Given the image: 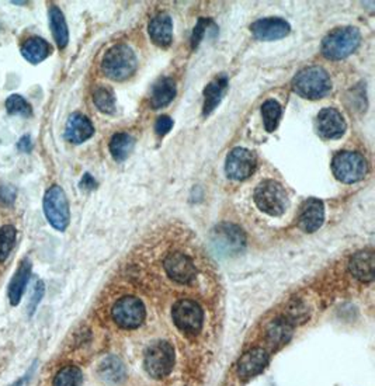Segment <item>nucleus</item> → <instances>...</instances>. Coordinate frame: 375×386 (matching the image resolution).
Masks as SVG:
<instances>
[{
    "label": "nucleus",
    "instance_id": "38",
    "mask_svg": "<svg viewBox=\"0 0 375 386\" xmlns=\"http://www.w3.org/2000/svg\"><path fill=\"white\" fill-rule=\"evenodd\" d=\"M23 385V379H20V380H18L16 383H13L12 386H22Z\"/></svg>",
    "mask_w": 375,
    "mask_h": 386
},
{
    "label": "nucleus",
    "instance_id": "36",
    "mask_svg": "<svg viewBox=\"0 0 375 386\" xmlns=\"http://www.w3.org/2000/svg\"><path fill=\"white\" fill-rule=\"evenodd\" d=\"M32 139H30V137H23L22 139H20V144H19V148L22 149V151H25V152H30L32 151Z\"/></svg>",
    "mask_w": 375,
    "mask_h": 386
},
{
    "label": "nucleus",
    "instance_id": "37",
    "mask_svg": "<svg viewBox=\"0 0 375 386\" xmlns=\"http://www.w3.org/2000/svg\"><path fill=\"white\" fill-rule=\"evenodd\" d=\"M82 187H88V188H95L96 187V181L92 179L90 174H86L82 180Z\"/></svg>",
    "mask_w": 375,
    "mask_h": 386
},
{
    "label": "nucleus",
    "instance_id": "28",
    "mask_svg": "<svg viewBox=\"0 0 375 386\" xmlns=\"http://www.w3.org/2000/svg\"><path fill=\"white\" fill-rule=\"evenodd\" d=\"M93 100L96 107L104 114H113L116 111V97L111 89L99 88L95 90Z\"/></svg>",
    "mask_w": 375,
    "mask_h": 386
},
{
    "label": "nucleus",
    "instance_id": "19",
    "mask_svg": "<svg viewBox=\"0 0 375 386\" xmlns=\"http://www.w3.org/2000/svg\"><path fill=\"white\" fill-rule=\"evenodd\" d=\"M214 242L224 249V251H238L245 244V236L242 230L233 225H221L215 229Z\"/></svg>",
    "mask_w": 375,
    "mask_h": 386
},
{
    "label": "nucleus",
    "instance_id": "13",
    "mask_svg": "<svg viewBox=\"0 0 375 386\" xmlns=\"http://www.w3.org/2000/svg\"><path fill=\"white\" fill-rule=\"evenodd\" d=\"M316 128L322 138L336 139L340 138L346 131V121L341 114L334 109H323L318 114Z\"/></svg>",
    "mask_w": 375,
    "mask_h": 386
},
{
    "label": "nucleus",
    "instance_id": "14",
    "mask_svg": "<svg viewBox=\"0 0 375 386\" xmlns=\"http://www.w3.org/2000/svg\"><path fill=\"white\" fill-rule=\"evenodd\" d=\"M268 364V354L263 348H253L245 352L238 362V373L243 379L259 375Z\"/></svg>",
    "mask_w": 375,
    "mask_h": 386
},
{
    "label": "nucleus",
    "instance_id": "16",
    "mask_svg": "<svg viewBox=\"0 0 375 386\" xmlns=\"http://www.w3.org/2000/svg\"><path fill=\"white\" fill-rule=\"evenodd\" d=\"M375 257L372 250L357 251L350 260V273L362 282H371L374 280Z\"/></svg>",
    "mask_w": 375,
    "mask_h": 386
},
{
    "label": "nucleus",
    "instance_id": "11",
    "mask_svg": "<svg viewBox=\"0 0 375 386\" xmlns=\"http://www.w3.org/2000/svg\"><path fill=\"white\" fill-rule=\"evenodd\" d=\"M256 155L246 148H235L226 158L225 172L233 180H245L250 177L256 169Z\"/></svg>",
    "mask_w": 375,
    "mask_h": 386
},
{
    "label": "nucleus",
    "instance_id": "10",
    "mask_svg": "<svg viewBox=\"0 0 375 386\" xmlns=\"http://www.w3.org/2000/svg\"><path fill=\"white\" fill-rule=\"evenodd\" d=\"M163 268L169 278L177 284H191L197 277V267L194 260L184 251H172L163 263Z\"/></svg>",
    "mask_w": 375,
    "mask_h": 386
},
{
    "label": "nucleus",
    "instance_id": "32",
    "mask_svg": "<svg viewBox=\"0 0 375 386\" xmlns=\"http://www.w3.org/2000/svg\"><path fill=\"white\" fill-rule=\"evenodd\" d=\"M268 340L274 344H278V343H285L289 337H291V327L287 322L284 320H277L274 322L270 327H268Z\"/></svg>",
    "mask_w": 375,
    "mask_h": 386
},
{
    "label": "nucleus",
    "instance_id": "34",
    "mask_svg": "<svg viewBox=\"0 0 375 386\" xmlns=\"http://www.w3.org/2000/svg\"><path fill=\"white\" fill-rule=\"evenodd\" d=\"M44 292H46V287H44V284H43L41 281H39L37 285H36V288H34L33 296H32V299H30V305H29V312H30V315L34 313L37 305L40 303V301H41L43 296H44Z\"/></svg>",
    "mask_w": 375,
    "mask_h": 386
},
{
    "label": "nucleus",
    "instance_id": "25",
    "mask_svg": "<svg viewBox=\"0 0 375 386\" xmlns=\"http://www.w3.org/2000/svg\"><path fill=\"white\" fill-rule=\"evenodd\" d=\"M134 146H135L134 138L128 134L120 132L113 137L110 142V152L117 162H123L131 155V152L134 151Z\"/></svg>",
    "mask_w": 375,
    "mask_h": 386
},
{
    "label": "nucleus",
    "instance_id": "7",
    "mask_svg": "<svg viewBox=\"0 0 375 386\" xmlns=\"http://www.w3.org/2000/svg\"><path fill=\"white\" fill-rule=\"evenodd\" d=\"M44 212L48 222L57 230L64 232L69 225V202L65 191L60 186L48 188L44 197Z\"/></svg>",
    "mask_w": 375,
    "mask_h": 386
},
{
    "label": "nucleus",
    "instance_id": "26",
    "mask_svg": "<svg viewBox=\"0 0 375 386\" xmlns=\"http://www.w3.org/2000/svg\"><path fill=\"white\" fill-rule=\"evenodd\" d=\"M82 383L83 375L81 368L76 365H67L61 368L53 380V386H82Z\"/></svg>",
    "mask_w": 375,
    "mask_h": 386
},
{
    "label": "nucleus",
    "instance_id": "9",
    "mask_svg": "<svg viewBox=\"0 0 375 386\" xmlns=\"http://www.w3.org/2000/svg\"><path fill=\"white\" fill-rule=\"evenodd\" d=\"M175 324L186 334H196L201 330L204 313L201 306L191 299H180L172 310Z\"/></svg>",
    "mask_w": 375,
    "mask_h": 386
},
{
    "label": "nucleus",
    "instance_id": "5",
    "mask_svg": "<svg viewBox=\"0 0 375 386\" xmlns=\"http://www.w3.org/2000/svg\"><path fill=\"white\" fill-rule=\"evenodd\" d=\"M144 365L146 372L155 379L168 376L175 366V350L172 344L162 340L152 343L145 351Z\"/></svg>",
    "mask_w": 375,
    "mask_h": 386
},
{
    "label": "nucleus",
    "instance_id": "15",
    "mask_svg": "<svg viewBox=\"0 0 375 386\" xmlns=\"http://www.w3.org/2000/svg\"><path fill=\"white\" fill-rule=\"evenodd\" d=\"M323 219H325L323 202L318 198H308L301 207L299 226L305 232H315L322 226Z\"/></svg>",
    "mask_w": 375,
    "mask_h": 386
},
{
    "label": "nucleus",
    "instance_id": "21",
    "mask_svg": "<svg viewBox=\"0 0 375 386\" xmlns=\"http://www.w3.org/2000/svg\"><path fill=\"white\" fill-rule=\"evenodd\" d=\"M228 89V81L225 76H219L212 81L204 90V109L203 114L210 116L221 103L225 92Z\"/></svg>",
    "mask_w": 375,
    "mask_h": 386
},
{
    "label": "nucleus",
    "instance_id": "1",
    "mask_svg": "<svg viewBox=\"0 0 375 386\" xmlns=\"http://www.w3.org/2000/svg\"><path fill=\"white\" fill-rule=\"evenodd\" d=\"M137 65L138 62L134 51L124 44H118L106 53L102 62V69L107 78L121 82L134 75Z\"/></svg>",
    "mask_w": 375,
    "mask_h": 386
},
{
    "label": "nucleus",
    "instance_id": "3",
    "mask_svg": "<svg viewBox=\"0 0 375 386\" xmlns=\"http://www.w3.org/2000/svg\"><path fill=\"white\" fill-rule=\"evenodd\" d=\"M360 41L361 34L355 27H339L326 36L322 43V53L326 58L339 61L353 54Z\"/></svg>",
    "mask_w": 375,
    "mask_h": 386
},
{
    "label": "nucleus",
    "instance_id": "4",
    "mask_svg": "<svg viewBox=\"0 0 375 386\" xmlns=\"http://www.w3.org/2000/svg\"><path fill=\"white\" fill-rule=\"evenodd\" d=\"M254 202L259 209L270 216L282 215L289 205L285 188L274 180H266L257 186L254 191Z\"/></svg>",
    "mask_w": 375,
    "mask_h": 386
},
{
    "label": "nucleus",
    "instance_id": "2",
    "mask_svg": "<svg viewBox=\"0 0 375 386\" xmlns=\"http://www.w3.org/2000/svg\"><path fill=\"white\" fill-rule=\"evenodd\" d=\"M292 88L296 95L304 99H322L330 89L332 82L327 72L319 67H311L301 71L292 81Z\"/></svg>",
    "mask_w": 375,
    "mask_h": 386
},
{
    "label": "nucleus",
    "instance_id": "18",
    "mask_svg": "<svg viewBox=\"0 0 375 386\" xmlns=\"http://www.w3.org/2000/svg\"><path fill=\"white\" fill-rule=\"evenodd\" d=\"M149 36L159 47H169L173 40V23L169 15L155 16L149 23Z\"/></svg>",
    "mask_w": 375,
    "mask_h": 386
},
{
    "label": "nucleus",
    "instance_id": "31",
    "mask_svg": "<svg viewBox=\"0 0 375 386\" xmlns=\"http://www.w3.org/2000/svg\"><path fill=\"white\" fill-rule=\"evenodd\" d=\"M6 110L9 114H13V116L30 117L33 114L32 106L19 95H13L6 100Z\"/></svg>",
    "mask_w": 375,
    "mask_h": 386
},
{
    "label": "nucleus",
    "instance_id": "27",
    "mask_svg": "<svg viewBox=\"0 0 375 386\" xmlns=\"http://www.w3.org/2000/svg\"><path fill=\"white\" fill-rule=\"evenodd\" d=\"M261 116H263V123L264 128L267 132H273L277 130L280 117H281V106L278 102L270 99L266 100L261 106Z\"/></svg>",
    "mask_w": 375,
    "mask_h": 386
},
{
    "label": "nucleus",
    "instance_id": "8",
    "mask_svg": "<svg viewBox=\"0 0 375 386\" xmlns=\"http://www.w3.org/2000/svg\"><path fill=\"white\" fill-rule=\"evenodd\" d=\"M145 315L146 310L142 301L132 295L120 298L111 309V316L117 326L127 330L139 327L145 319Z\"/></svg>",
    "mask_w": 375,
    "mask_h": 386
},
{
    "label": "nucleus",
    "instance_id": "20",
    "mask_svg": "<svg viewBox=\"0 0 375 386\" xmlns=\"http://www.w3.org/2000/svg\"><path fill=\"white\" fill-rule=\"evenodd\" d=\"M30 275H32V264L29 260H25L19 266V268H18L16 274L13 275L11 285H9V301L13 306L19 305V302L26 291V287L29 284Z\"/></svg>",
    "mask_w": 375,
    "mask_h": 386
},
{
    "label": "nucleus",
    "instance_id": "23",
    "mask_svg": "<svg viewBox=\"0 0 375 386\" xmlns=\"http://www.w3.org/2000/svg\"><path fill=\"white\" fill-rule=\"evenodd\" d=\"M50 53H51L50 44L40 37L29 39L22 47L23 57L32 64L43 62L50 55Z\"/></svg>",
    "mask_w": 375,
    "mask_h": 386
},
{
    "label": "nucleus",
    "instance_id": "6",
    "mask_svg": "<svg viewBox=\"0 0 375 386\" xmlns=\"http://www.w3.org/2000/svg\"><path fill=\"white\" fill-rule=\"evenodd\" d=\"M332 170L339 181L351 184L364 179L367 174V162L364 156L357 152L343 151L333 158Z\"/></svg>",
    "mask_w": 375,
    "mask_h": 386
},
{
    "label": "nucleus",
    "instance_id": "30",
    "mask_svg": "<svg viewBox=\"0 0 375 386\" xmlns=\"http://www.w3.org/2000/svg\"><path fill=\"white\" fill-rule=\"evenodd\" d=\"M100 375L106 380L118 382L124 376V366H123V364L117 358L110 357V358H107L102 364V366H100Z\"/></svg>",
    "mask_w": 375,
    "mask_h": 386
},
{
    "label": "nucleus",
    "instance_id": "33",
    "mask_svg": "<svg viewBox=\"0 0 375 386\" xmlns=\"http://www.w3.org/2000/svg\"><path fill=\"white\" fill-rule=\"evenodd\" d=\"M211 23V20H205V19H200L194 32H193V37H191V47L196 50L198 47V44L201 43V40L204 39L207 30H208V25Z\"/></svg>",
    "mask_w": 375,
    "mask_h": 386
},
{
    "label": "nucleus",
    "instance_id": "29",
    "mask_svg": "<svg viewBox=\"0 0 375 386\" xmlns=\"http://www.w3.org/2000/svg\"><path fill=\"white\" fill-rule=\"evenodd\" d=\"M16 240V229L12 225H6L0 229V263L6 261Z\"/></svg>",
    "mask_w": 375,
    "mask_h": 386
},
{
    "label": "nucleus",
    "instance_id": "22",
    "mask_svg": "<svg viewBox=\"0 0 375 386\" xmlns=\"http://www.w3.org/2000/svg\"><path fill=\"white\" fill-rule=\"evenodd\" d=\"M176 96V83L170 78H162L151 92V106L161 109L168 106Z\"/></svg>",
    "mask_w": 375,
    "mask_h": 386
},
{
    "label": "nucleus",
    "instance_id": "17",
    "mask_svg": "<svg viewBox=\"0 0 375 386\" xmlns=\"http://www.w3.org/2000/svg\"><path fill=\"white\" fill-rule=\"evenodd\" d=\"M95 134L93 124L82 114H72L67 123L65 137L72 144H83Z\"/></svg>",
    "mask_w": 375,
    "mask_h": 386
},
{
    "label": "nucleus",
    "instance_id": "35",
    "mask_svg": "<svg viewBox=\"0 0 375 386\" xmlns=\"http://www.w3.org/2000/svg\"><path fill=\"white\" fill-rule=\"evenodd\" d=\"M173 128V120L168 116H162L158 118L156 124H155V131L159 137H163L166 135L170 130Z\"/></svg>",
    "mask_w": 375,
    "mask_h": 386
},
{
    "label": "nucleus",
    "instance_id": "24",
    "mask_svg": "<svg viewBox=\"0 0 375 386\" xmlns=\"http://www.w3.org/2000/svg\"><path fill=\"white\" fill-rule=\"evenodd\" d=\"M50 23H51V30L58 47L65 48L69 41V32H68V26L62 12L55 6L51 8L50 11Z\"/></svg>",
    "mask_w": 375,
    "mask_h": 386
},
{
    "label": "nucleus",
    "instance_id": "12",
    "mask_svg": "<svg viewBox=\"0 0 375 386\" xmlns=\"http://www.w3.org/2000/svg\"><path fill=\"white\" fill-rule=\"evenodd\" d=\"M250 30L253 36L260 41H274L288 36L291 27L282 19L270 18V19H261L254 22L250 26Z\"/></svg>",
    "mask_w": 375,
    "mask_h": 386
}]
</instances>
